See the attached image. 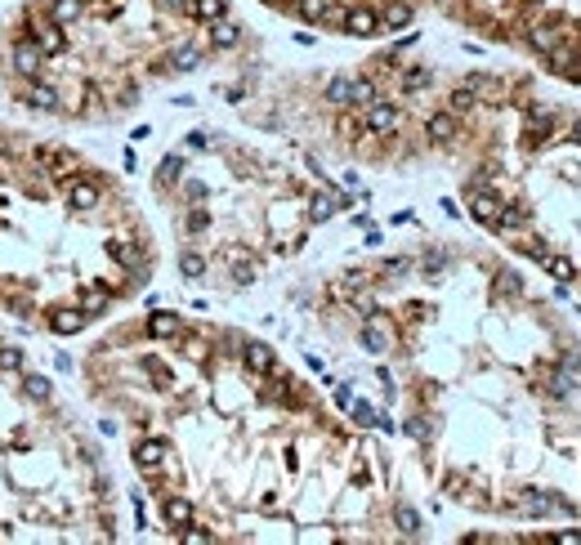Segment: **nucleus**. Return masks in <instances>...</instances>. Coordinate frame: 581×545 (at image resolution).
I'll return each instance as SVG.
<instances>
[{
	"mask_svg": "<svg viewBox=\"0 0 581 545\" xmlns=\"http://www.w3.org/2000/svg\"><path fill=\"white\" fill-rule=\"evenodd\" d=\"M81 389L175 541L421 532L380 447L255 335L148 308L90 340Z\"/></svg>",
	"mask_w": 581,
	"mask_h": 545,
	"instance_id": "1",
	"label": "nucleus"
},
{
	"mask_svg": "<svg viewBox=\"0 0 581 545\" xmlns=\"http://www.w3.org/2000/svg\"><path fill=\"white\" fill-rule=\"evenodd\" d=\"M152 272L157 241L130 188L68 139L0 121V317L72 340Z\"/></svg>",
	"mask_w": 581,
	"mask_h": 545,
	"instance_id": "2",
	"label": "nucleus"
},
{
	"mask_svg": "<svg viewBox=\"0 0 581 545\" xmlns=\"http://www.w3.org/2000/svg\"><path fill=\"white\" fill-rule=\"evenodd\" d=\"M237 41L228 0H18L0 18V99L32 121L108 126Z\"/></svg>",
	"mask_w": 581,
	"mask_h": 545,
	"instance_id": "3",
	"label": "nucleus"
},
{
	"mask_svg": "<svg viewBox=\"0 0 581 545\" xmlns=\"http://www.w3.org/2000/svg\"><path fill=\"white\" fill-rule=\"evenodd\" d=\"M152 192L175 228L179 272L228 286H251L269 259L300 250L313 224L345 206L327 179L304 184L287 166L251 148H228L206 130H193L161 157Z\"/></svg>",
	"mask_w": 581,
	"mask_h": 545,
	"instance_id": "4",
	"label": "nucleus"
},
{
	"mask_svg": "<svg viewBox=\"0 0 581 545\" xmlns=\"http://www.w3.org/2000/svg\"><path fill=\"white\" fill-rule=\"evenodd\" d=\"M121 501L99 438L0 326V545L117 541Z\"/></svg>",
	"mask_w": 581,
	"mask_h": 545,
	"instance_id": "5",
	"label": "nucleus"
},
{
	"mask_svg": "<svg viewBox=\"0 0 581 545\" xmlns=\"http://www.w3.org/2000/svg\"><path fill=\"white\" fill-rule=\"evenodd\" d=\"M573 139H577V143H581V121H577V126H573Z\"/></svg>",
	"mask_w": 581,
	"mask_h": 545,
	"instance_id": "6",
	"label": "nucleus"
}]
</instances>
